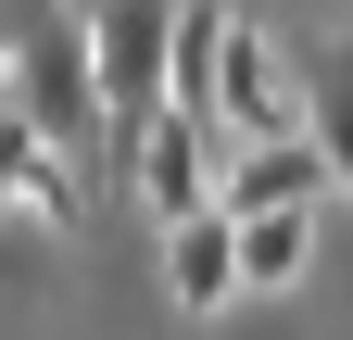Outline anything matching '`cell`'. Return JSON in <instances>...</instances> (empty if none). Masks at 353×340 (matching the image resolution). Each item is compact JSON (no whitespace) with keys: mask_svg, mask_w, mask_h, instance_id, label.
I'll return each instance as SVG.
<instances>
[{"mask_svg":"<svg viewBox=\"0 0 353 340\" xmlns=\"http://www.w3.org/2000/svg\"><path fill=\"white\" fill-rule=\"evenodd\" d=\"M176 13L190 0H88V63H101V101H114V177H126V139L152 114H176Z\"/></svg>","mask_w":353,"mask_h":340,"instance_id":"1","label":"cell"},{"mask_svg":"<svg viewBox=\"0 0 353 340\" xmlns=\"http://www.w3.org/2000/svg\"><path fill=\"white\" fill-rule=\"evenodd\" d=\"M214 177H228V139H214L202 114H152L139 139H126V202H139L152 227L214 215Z\"/></svg>","mask_w":353,"mask_h":340,"instance_id":"2","label":"cell"},{"mask_svg":"<svg viewBox=\"0 0 353 340\" xmlns=\"http://www.w3.org/2000/svg\"><path fill=\"white\" fill-rule=\"evenodd\" d=\"M290 126H303V76L265 51L252 25H228V63H214V139L240 151V139H290Z\"/></svg>","mask_w":353,"mask_h":340,"instance_id":"3","label":"cell"},{"mask_svg":"<svg viewBox=\"0 0 353 340\" xmlns=\"http://www.w3.org/2000/svg\"><path fill=\"white\" fill-rule=\"evenodd\" d=\"M328 151H316V126H290V139H240L228 151V177H214V202L228 215H290V202H328Z\"/></svg>","mask_w":353,"mask_h":340,"instance_id":"4","label":"cell"},{"mask_svg":"<svg viewBox=\"0 0 353 340\" xmlns=\"http://www.w3.org/2000/svg\"><path fill=\"white\" fill-rule=\"evenodd\" d=\"M152 240H164V303L176 315H228L240 303V215L228 202H214V215H176Z\"/></svg>","mask_w":353,"mask_h":340,"instance_id":"5","label":"cell"},{"mask_svg":"<svg viewBox=\"0 0 353 340\" xmlns=\"http://www.w3.org/2000/svg\"><path fill=\"white\" fill-rule=\"evenodd\" d=\"M0 215H38V227H76V164L38 139V126L0 101Z\"/></svg>","mask_w":353,"mask_h":340,"instance_id":"6","label":"cell"},{"mask_svg":"<svg viewBox=\"0 0 353 340\" xmlns=\"http://www.w3.org/2000/svg\"><path fill=\"white\" fill-rule=\"evenodd\" d=\"M316 215H328V202L240 215V290H303V277H316Z\"/></svg>","mask_w":353,"mask_h":340,"instance_id":"7","label":"cell"},{"mask_svg":"<svg viewBox=\"0 0 353 340\" xmlns=\"http://www.w3.org/2000/svg\"><path fill=\"white\" fill-rule=\"evenodd\" d=\"M303 126H316L328 177H341V202H353V51H341V38L316 51V76H303Z\"/></svg>","mask_w":353,"mask_h":340,"instance_id":"8","label":"cell"}]
</instances>
